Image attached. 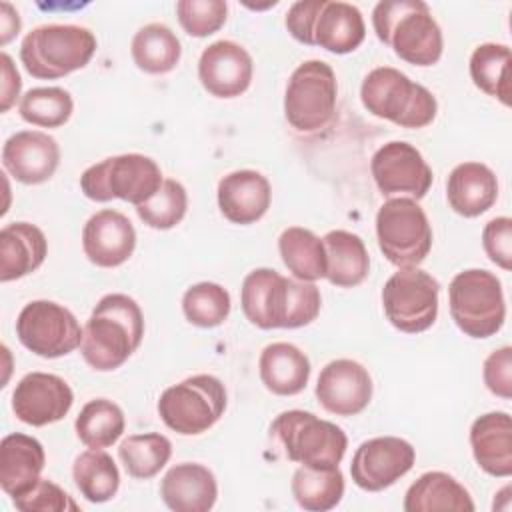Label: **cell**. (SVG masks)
I'll return each instance as SVG.
<instances>
[{
  "label": "cell",
  "instance_id": "cell-17",
  "mask_svg": "<svg viewBox=\"0 0 512 512\" xmlns=\"http://www.w3.org/2000/svg\"><path fill=\"white\" fill-rule=\"evenodd\" d=\"M74 404L68 382L56 374L30 372L18 380L12 392V412L28 426H48L62 420Z\"/></svg>",
  "mask_w": 512,
  "mask_h": 512
},
{
  "label": "cell",
  "instance_id": "cell-41",
  "mask_svg": "<svg viewBox=\"0 0 512 512\" xmlns=\"http://www.w3.org/2000/svg\"><path fill=\"white\" fill-rule=\"evenodd\" d=\"M176 16L188 36L206 38L224 26L228 4L224 0H180L176 2Z\"/></svg>",
  "mask_w": 512,
  "mask_h": 512
},
{
  "label": "cell",
  "instance_id": "cell-25",
  "mask_svg": "<svg viewBox=\"0 0 512 512\" xmlns=\"http://www.w3.org/2000/svg\"><path fill=\"white\" fill-rule=\"evenodd\" d=\"M46 464L42 444L28 434H8L0 442V486L16 498L28 492L38 480Z\"/></svg>",
  "mask_w": 512,
  "mask_h": 512
},
{
  "label": "cell",
  "instance_id": "cell-19",
  "mask_svg": "<svg viewBox=\"0 0 512 512\" xmlns=\"http://www.w3.org/2000/svg\"><path fill=\"white\" fill-rule=\"evenodd\" d=\"M254 62L248 50L232 40H216L198 60V80L216 98H236L252 84Z\"/></svg>",
  "mask_w": 512,
  "mask_h": 512
},
{
  "label": "cell",
  "instance_id": "cell-7",
  "mask_svg": "<svg viewBox=\"0 0 512 512\" xmlns=\"http://www.w3.org/2000/svg\"><path fill=\"white\" fill-rule=\"evenodd\" d=\"M448 306L458 330L478 340L500 332L506 320L502 282L482 268H468L452 278Z\"/></svg>",
  "mask_w": 512,
  "mask_h": 512
},
{
  "label": "cell",
  "instance_id": "cell-36",
  "mask_svg": "<svg viewBox=\"0 0 512 512\" xmlns=\"http://www.w3.org/2000/svg\"><path fill=\"white\" fill-rule=\"evenodd\" d=\"M126 418L122 408L108 398H94L86 402L76 416L74 430L86 448H108L122 436Z\"/></svg>",
  "mask_w": 512,
  "mask_h": 512
},
{
  "label": "cell",
  "instance_id": "cell-9",
  "mask_svg": "<svg viewBox=\"0 0 512 512\" xmlns=\"http://www.w3.org/2000/svg\"><path fill=\"white\" fill-rule=\"evenodd\" d=\"M162 182V170L156 160L130 152L88 166L80 176V190L94 202H110L118 198L140 206L158 192Z\"/></svg>",
  "mask_w": 512,
  "mask_h": 512
},
{
  "label": "cell",
  "instance_id": "cell-2",
  "mask_svg": "<svg viewBox=\"0 0 512 512\" xmlns=\"http://www.w3.org/2000/svg\"><path fill=\"white\" fill-rule=\"evenodd\" d=\"M144 314L134 298L112 292L98 300L84 324L80 352L98 372L120 368L142 344Z\"/></svg>",
  "mask_w": 512,
  "mask_h": 512
},
{
  "label": "cell",
  "instance_id": "cell-20",
  "mask_svg": "<svg viewBox=\"0 0 512 512\" xmlns=\"http://www.w3.org/2000/svg\"><path fill=\"white\" fill-rule=\"evenodd\" d=\"M58 164V142L40 130H20L2 146L4 170L22 184H42L50 180Z\"/></svg>",
  "mask_w": 512,
  "mask_h": 512
},
{
  "label": "cell",
  "instance_id": "cell-21",
  "mask_svg": "<svg viewBox=\"0 0 512 512\" xmlns=\"http://www.w3.org/2000/svg\"><path fill=\"white\" fill-rule=\"evenodd\" d=\"M136 248V230L128 216L104 208L88 218L82 230V250L100 268L124 264Z\"/></svg>",
  "mask_w": 512,
  "mask_h": 512
},
{
  "label": "cell",
  "instance_id": "cell-24",
  "mask_svg": "<svg viewBox=\"0 0 512 512\" xmlns=\"http://www.w3.org/2000/svg\"><path fill=\"white\" fill-rule=\"evenodd\" d=\"M470 448L480 470L494 478L512 474V420L508 412H486L470 426Z\"/></svg>",
  "mask_w": 512,
  "mask_h": 512
},
{
  "label": "cell",
  "instance_id": "cell-35",
  "mask_svg": "<svg viewBox=\"0 0 512 512\" xmlns=\"http://www.w3.org/2000/svg\"><path fill=\"white\" fill-rule=\"evenodd\" d=\"M72 478L78 492L92 504L112 500L120 488L118 466L104 448L78 454L72 464Z\"/></svg>",
  "mask_w": 512,
  "mask_h": 512
},
{
  "label": "cell",
  "instance_id": "cell-32",
  "mask_svg": "<svg viewBox=\"0 0 512 512\" xmlns=\"http://www.w3.org/2000/svg\"><path fill=\"white\" fill-rule=\"evenodd\" d=\"M278 252L292 276L304 282L326 278V252L322 238L302 226L282 230L278 238Z\"/></svg>",
  "mask_w": 512,
  "mask_h": 512
},
{
  "label": "cell",
  "instance_id": "cell-28",
  "mask_svg": "<svg viewBox=\"0 0 512 512\" xmlns=\"http://www.w3.org/2000/svg\"><path fill=\"white\" fill-rule=\"evenodd\" d=\"M258 372L266 390L276 396H294L308 384L310 360L290 342H272L260 352Z\"/></svg>",
  "mask_w": 512,
  "mask_h": 512
},
{
  "label": "cell",
  "instance_id": "cell-23",
  "mask_svg": "<svg viewBox=\"0 0 512 512\" xmlns=\"http://www.w3.org/2000/svg\"><path fill=\"white\" fill-rule=\"evenodd\" d=\"M160 496L174 512H208L218 498L216 476L204 464L180 462L164 474Z\"/></svg>",
  "mask_w": 512,
  "mask_h": 512
},
{
  "label": "cell",
  "instance_id": "cell-39",
  "mask_svg": "<svg viewBox=\"0 0 512 512\" xmlns=\"http://www.w3.org/2000/svg\"><path fill=\"white\" fill-rule=\"evenodd\" d=\"M230 294L216 282L192 284L182 296L186 320L198 328H216L230 314Z\"/></svg>",
  "mask_w": 512,
  "mask_h": 512
},
{
  "label": "cell",
  "instance_id": "cell-3",
  "mask_svg": "<svg viewBox=\"0 0 512 512\" xmlns=\"http://www.w3.org/2000/svg\"><path fill=\"white\" fill-rule=\"evenodd\" d=\"M378 40L414 66H432L442 58V30L422 0H382L372 10Z\"/></svg>",
  "mask_w": 512,
  "mask_h": 512
},
{
  "label": "cell",
  "instance_id": "cell-38",
  "mask_svg": "<svg viewBox=\"0 0 512 512\" xmlns=\"http://www.w3.org/2000/svg\"><path fill=\"white\" fill-rule=\"evenodd\" d=\"M18 112L20 118L32 126L60 128L70 120L74 100L70 92L60 86L32 88L20 98Z\"/></svg>",
  "mask_w": 512,
  "mask_h": 512
},
{
  "label": "cell",
  "instance_id": "cell-14",
  "mask_svg": "<svg viewBox=\"0 0 512 512\" xmlns=\"http://www.w3.org/2000/svg\"><path fill=\"white\" fill-rule=\"evenodd\" d=\"M84 328L76 316L52 300L28 302L16 318L20 344L40 358H60L82 344Z\"/></svg>",
  "mask_w": 512,
  "mask_h": 512
},
{
  "label": "cell",
  "instance_id": "cell-46",
  "mask_svg": "<svg viewBox=\"0 0 512 512\" xmlns=\"http://www.w3.org/2000/svg\"><path fill=\"white\" fill-rule=\"evenodd\" d=\"M20 16L10 2L0 4V44L6 46L20 32Z\"/></svg>",
  "mask_w": 512,
  "mask_h": 512
},
{
  "label": "cell",
  "instance_id": "cell-33",
  "mask_svg": "<svg viewBox=\"0 0 512 512\" xmlns=\"http://www.w3.org/2000/svg\"><path fill=\"white\" fill-rule=\"evenodd\" d=\"M344 474L334 468L300 466L292 474L290 490L296 504L308 512H326L340 504L344 496Z\"/></svg>",
  "mask_w": 512,
  "mask_h": 512
},
{
  "label": "cell",
  "instance_id": "cell-37",
  "mask_svg": "<svg viewBox=\"0 0 512 512\" xmlns=\"http://www.w3.org/2000/svg\"><path fill=\"white\" fill-rule=\"evenodd\" d=\"M172 456V442L160 432L132 434L118 446V458L136 480H148L156 476Z\"/></svg>",
  "mask_w": 512,
  "mask_h": 512
},
{
  "label": "cell",
  "instance_id": "cell-26",
  "mask_svg": "<svg viewBox=\"0 0 512 512\" xmlns=\"http://www.w3.org/2000/svg\"><path fill=\"white\" fill-rule=\"evenodd\" d=\"M446 198L456 214L476 218L490 210L498 198L496 174L482 162H462L446 180Z\"/></svg>",
  "mask_w": 512,
  "mask_h": 512
},
{
  "label": "cell",
  "instance_id": "cell-11",
  "mask_svg": "<svg viewBox=\"0 0 512 512\" xmlns=\"http://www.w3.org/2000/svg\"><path fill=\"white\" fill-rule=\"evenodd\" d=\"M378 248L398 268H412L426 260L432 248V226L418 200L388 198L376 212Z\"/></svg>",
  "mask_w": 512,
  "mask_h": 512
},
{
  "label": "cell",
  "instance_id": "cell-4",
  "mask_svg": "<svg viewBox=\"0 0 512 512\" xmlns=\"http://www.w3.org/2000/svg\"><path fill=\"white\" fill-rule=\"evenodd\" d=\"M294 40L332 54H350L366 38L362 12L342 0H298L284 18Z\"/></svg>",
  "mask_w": 512,
  "mask_h": 512
},
{
  "label": "cell",
  "instance_id": "cell-5",
  "mask_svg": "<svg viewBox=\"0 0 512 512\" xmlns=\"http://www.w3.org/2000/svg\"><path fill=\"white\" fill-rule=\"evenodd\" d=\"M362 106L400 128H424L438 112L434 94L392 66L370 70L360 86Z\"/></svg>",
  "mask_w": 512,
  "mask_h": 512
},
{
  "label": "cell",
  "instance_id": "cell-13",
  "mask_svg": "<svg viewBox=\"0 0 512 512\" xmlns=\"http://www.w3.org/2000/svg\"><path fill=\"white\" fill-rule=\"evenodd\" d=\"M438 280L420 270L398 268L382 288V308L388 322L406 334L428 330L438 316Z\"/></svg>",
  "mask_w": 512,
  "mask_h": 512
},
{
  "label": "cell",
  "instance_id": "cell-27",
  "mask_svg": "<svg viewBox=\"0 0 512 512\" xmlns=\"http://www.w3.org/2000/svg\"><path fill=\"white\" fill-rule=\"evenodd\" d=\"M48 254L44 232L30 222H10L0 230V280L12 282L36 272Z\"/></svg>",
  "mask_w": 512,
  "mask_h": 512
},
{
  "label": "cell",
  "instance_id": "cell-6",
  "mask_svg": "<svg viewBox=\"0 0 512 512\" xmlns=\"http://www.w3.org/2000/svg\"><path fill=\"white\" fill-rule=\"evenodd\" d=\"M96 36L76 24H44L20 44L26 72L38 80H56L84 68L96 52Z\"/></svg>",
  "mask_w": 512,
  "mask_h": 512
},
{
  "label": "cell",
  "instance_id": "cell-31",
  "mask_svg": "<svg viewBox=\"0 0 512 512\" xmlns=\"http://www.w3.org/2000/svg\"><path fill=\"white\" fill-rule=\"evenodd\" d=\"M134 64L146 74L172 72L182 56V44L178 36L166 24L152 22L142 26L130 44Z\"/></svg>",
  "mask_w": 512,
  "mask_h": 512
},
{
  "label": "cell",
  "instance_id": "cell-8",
  "mask_svg": "<svg viewBox=\"0 0 512 512\" xmlns=\"http://www.w3.org/2000/svg\"><path fill=\"white\" fill-rule=\"evenodd\" d=\"M270 436L280 442L290 462L310 468H334L342 462L348 438L330 420L306 410H286L270 424Z\"/></svg>",
  "mask_w": 512,
  "mask_h": 512
},
{
  "label": "cell",
  "instance_id": "cell-40",
  "mask_svg": "<svg viewBox=\"0 0 512 512\" xmlns=\"http://www.w3.org/2000/svg\"><path fill=\"white\" fill-rule=\"evenodd\" d=\"M186 210H188L186 188L174 178H166L150 200L136 206L138 218L148 228H154V230L174 228L176 224L182 222V218L186 216Z\"/></svg>",
  "mask_w": 512,
  "mask_h": 512
},
{
  "label": "cell",
  "instance_id": "cell-1",
  "mask_svg": "<svg viewBox=\"0 0 512 512\" xmlns=\"http://www.w3.org/2000/svg\"><path fill=\"white\" fill-rule=\"evenodd\" d=\"M240 304L250 324L272 328H302L320 314L322 298L314 282L286 278L272 268H254L246 274Z\"/></svg>",
  "mask_w": 512,
  "mask_h": 512
},
{
  "label": "cell",
  "instance_id": "cell-29",
  "mask_svg": "<svg viewBox=\"0 0 512 512\" xmlns=\"http://www.w3.org/2000/svg\"><path fill=\"white\" fill-rule=\"evenodd\" d=\"M326 252V280L338 288H354L370 270L364 240L348 230H330L322 238Z\"/></svg>",
  "mask_w": 512,
  "mask_h": 512
},
{
  "label": "cell",
  "instance_id": "cell-42",
  "mask_svg": "<svg viewBox=\"0 0 512 512\" xmlns=\"http://www.w3.org/2000/svg\"><path fill=\"white\" fill-rule=\"evenodd\" d=\"M12 504L20 512H66L78 510L72 496L58 484L40 478L28 492L12 498Z\"/></svg>",
  "mask_w": 512,
  "mask_h": 512
},
{
  "label": "cell",
  "instance_id": "cell-30",
  "mask_svg": "<svg viewBox=\"0 0 512 512\" xmlns=\"http://www.w3.org/2000/svg\"><path fill=\"white\" fill-rule=\"evenodd\" d=\"M406 512H472L474 502L470 492L450 474L434 470L418 476L416 482L410 484L404 496Z\"/></svg>",
  "mask_w": 512,
  "mask_h": 512
},
{
  "label": "cell",
  "instance_id": "cell-34",
  "mask_svg": "<svg viewBox=\"0 0 512 512\" xmlns=\"http://www.w3.org/2000/svg\"><path fill=\"white\" fill-rule=\"evenodd\" d=\"M512 52L506 44L484 42L470 56V78L478 90L500 100L504 106L512 102L510 86Z\"/></svg>",
  "mask_w": 512,
  "mask_h": 512
},
{
  "label": "cell",
  "instance_id": "cell-12",
  "mask_svg": "<svg viewBox=\"0 0 512 512\" xmlns=\"http://www.w3.org/2000/svg\"><path fill=\"white\" fill-rule=\"evenodd\" d=\"M338 82L324 60H306L290 74L284 92V116L302 134L326 128L334 116Z\"/></svg>",
  "mask_w": 512,
  "mask_h": 512
},
{
  "label": "cell",
  "instance_id": "cell-16",
  "mask_svg": "<svg viewBox=\"0 0 512 512\" xmlns=\"http://www.w3.org/2000/svg\"><path fill=\"white\" fill-rule=\"evenodd\" d=\"M416 460L414 446L398 436H376L364 440L350 464L354 484L366 492H380L406 476Z\"/></svg>",
  "mask_w": 512,
  "mask_h": 512
},
{
  "label": "cell",
  "instance_id": "cell-10",
  "mask_svg": "<svg viewBox=\"0 0 512 512\" xmlns=\"http://www.w3.org/2000/svg\"><path fill=\"white\" fill-rule=\"evenodd\" d=\"M226 404L228 396L220 378L194 374L160 394L158 416L170 430L182 436H196L222 418Z\"/></svg>",
  "mask_w": 512,
  "mask_h": 512
},
{
  "label": "cell",
  "instance_id": "cell-45",
  "mask_svg": "<svg viewBox=\"0 0 512 512\" xmlns=\"http://www.w3.org/2000/svg\"><path fill=\"white\" fill-rule=\"evenodd\" d=\"M0 64H2V96H0L2 104H0V110L8 112L20 96L22 80H20V74H18L12 58L6 52L0 54Z\"/></svg>",
  "mask_w": 512,
  "mask_h": 512
},
{
  "label": "cell",
  "instance_id": "cell-15",
  "mask_svg": "<svg viewBox=\"0 0 512 512\" xmlns=\"http://www.w3.org/2000/svg\"><path fill=\"white\" fill-rule=\"evenodd\" d=\"M370 172L384 196H406L412 200L424 198L434 180L422 152L402 140L380 146L370 160Z\"/></svg>",
  "mask_w": 512,
  "mask_h": 512
},
{
  "label": "cell",
  "instance_id": "cell-18",
  "mask_svg": "<svg viewBox=\"0 0 512 512\" xmlns=\"http://www.w3.org/2000/svg\"><path fill=\"white\" fill-rule=\"evenodd\" d=\"M316 398L330 414L356 416L372 400L370 372L350 358L332 360L318 374Z\"/></svg>",
  "mask_w": 512,
  "mask_h": 512
},
{
  "label": "cell",
  "instance_id": "cell-44",
  "mask_svg": "<svg viewBox=\"0 0 512 512\" xmlns=\"http://www.w3.org/2000/svg\"><path fill=\"white\" fill-rule=\"evenodd\" d=\"M482 376H484L486 388L492 394H496L504 400H510L512 398V348L502 346V348L494 350L484 360Z\"/></svg>",
  "mask_w": 512,
  "mask_h": 512
},
{
  "label": "cell",
  "instance_id": "cell-43",
  "mask_svg": "<svg viewBox=\"0 0 512 512\" xmlns=\"http://www.w3.org/2000/svg\"><path fill=\"white\" fill-rule=\"evenodd\" d=\"M482 248L496 266L502 270L512 268V220L508 216L492 218L484 226Z\"/></svg>",
  "mask_w": 512,
  "mask_h": 512
},
{
  "label": "cell",
  "instance_id": "cell-22",
  "mask_svg": "<svg viewBox=\"0 0 512 512\" xmlns=\"http://www.w3.org/2000/svg\"><path fill=\"white\" fill-rule=\"evenodd\" d=\"M216 198L228 222L248 226L268 212L272 188L268 178L256 170H234L218 182Z\"/></svg>",
  "mask_w": 512,
  "mask_h": 512
}]
</instances>
